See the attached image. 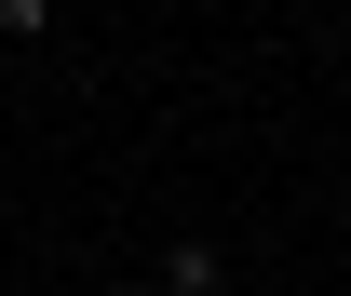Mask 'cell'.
I'll return each mask as SVG.
<instances>
[{
    "mask_svg": "<svg viewBox=\"0 0 351 296\" xmlns=\"http://www.w3.org/2000/svg\"><path fill=\"white\" fill-rule=\"evenodd\" d=\"M149 296H230V256L217 243H176L162 269H149Z\"/></svg>",
    "mask_w": 351,
    "mask_h": 296,
    "instance_id": "6da1fadb",
    "label": "cell"
},
{
    "mask_svg": "<svg viewBox=\"0 0 351 296\" xmlns=\"http://www.w3.org/2000/svg\"><path fill=\"white\" fill-rule=\"evenodd\" d=\"M0 41H54V0H0Z\"/></svg>",
    "mask_w": 351,
    "mask_h": 296,
    "instance_id": "7a4b0ae2",
    "label": "cell"
},
{
    "mask_svg": "<svg viewBox=\"0 0 351 296\" xmlns=\"http://www.w3.org/2000/svg\"><path fill=\"white\" fill-rule=\"evenodd\" d=\"M338 215H351V189H338Z\"/></svg>",
    "mask_w": 351,
    "mask_h": 296,
    "instance_id": "3957f363",
    "label": "cell"
}]
</instances>
